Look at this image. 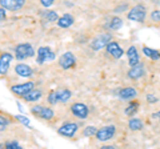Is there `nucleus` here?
<instances>
[{"label": "nucleus", "mask_w": 160, "mask_h": 149, "mask_svg": "<svg viewBox=\"0 0 160 149\" xmlns=\"http://www.w3.org/2000/svg\"><path fill=\"white\" fill-rule=\"evenodd\" d=\"M72 93L69 89H59V91H53L48 95V103L49 104H58V103H67L71 99Z\"/></svg>", "instance_id": "1"}, {"label": "nucleus", "mask_w": 160, "mask_h": 149, "mask_svg": "<svg viewBox=\"0 0 160 149\" xmlns=\"http://www.w3.org/2000/svg\"><path fill=\"white\" fill-rule=\"evenodd\" d=\"M146 16H147V9L143 4H138L131 8V11L128 12L127 17L128 20H132V22H138V23H143L146 20Z\"/></svg>", "instance_id": "2"}, {"label": "nucleus", "mask_w": 160, "mask_h": 149, "mask_svg": "<svg viewBox=\"0 0 160 149\" xmlns=\"http://www.w3.org/2000/svg\"><path fill=\"white\" fill-rule=\"evenodd\" d=\"M33 55H35V49L28 43H22L15 48V56H16L18 60H26L28 57H32Z\"/></svg>", "instance_id": "3"}, {"label": "nucleus", "mask_w": 160, "mask_h": 149, "mask_svg": "<svg viewBox=\"0 0 160 149\" xmlns=\"http://www.w3.org/2000/svg\"><path fill=\"white\" fill-rule=\"evenodd\" d=\"M115 133H116V127L115 125H107V127H103V128H100L98 129V132H96V138L99 141H102V142H106L108 140H111V138L115 136Z\"/></svg>", "instance_id": "4"}, {"label": "nucleus", "mask_w": 160, "mask_h": 149, "mask_svg": "<svg viewBox=\"0 0 160 149\" xmlns=\"http://www.w3.org/2000/svg\"><path fill=\"white\" fill-rule=\"evenodd\" d=\"M31 112L36 117H40V118H43V120H52L53 116H55L52 109L48 108V107H44V105H35L31 109Z\"/></svg>", "instance_id": "5"}, {"label": "nucleus", "mask_w": 160, "mask_h": 149, "mask_svg": "<svg viewBox=\"0 0 160 149\" xmlns=\"http://www.w3.org/2000/svg\"><path fill=\"white\" fill-rule=\"evenodd\" d=\"M52 60H55V53L51 51V48L40 47L38 49V57H36V63L38 64H44V63L52 61Z\"/></svg>", "instance_id": "6"}, {"label": "nucleus", "mask_w": 160, "mask_h": 149, "mask_svg": "<svg viewBox=\"0 0 160 149\" xmlns=\"http://www.w3.org/2000/svg\"><path fill=\"white\" fill-rule=\"evenodd\" d=\"M112 40V35L111 33H103L98 36L96 39H93L91 41V48L93 51H100L102 48H104L107 44Z\"/></svg>", "instance_id": "7"}, {"label": "nucleus", "mask_w": 160, "mask_h": 149, "mask_svg": "<svg viewBox=\"0 0 160 149\" xmlns=\"http://www.w3.org/2000/svg\"><path fill=\"white\" fill-rule=\"evenodd\" d=\"M71 112H72V115L75 117H78L80 118V120H86V118L88 117V107L86 105V104H83V103H75L71 105Z\"/></svg>", "instance_id": "8"}, {"label": "nucleus", "mask_w": 160, "mask_h": 149, "mask_svg": "<svg viewBox=\"0 0 160 149\" xmlns=\"http://www.w3.org/2000/svg\"><path fill=\"white\" fill-rule=\"evenodd\" d=\"M76 64V57L72 52H64L62 56L59 57V65L63 69H71Z\"/></svg>", "instance_id": "9"}, {"label": "nucleus", "mask_w": 160, "mask_h": 149, "mask_svg": "<svg viewBox=\"0 0 160 149\" xmlns=\"http://www.w3.org/2000/svg\"><path fill=\"white\" fill-rule=\"evenodd\" d=\"M33 85H35V83H32V81H27V83H23V84H16V85L11 87V91H12L13 95L23 97L24 95H27L31 89H33Z\"/></svg>", "instance_id": "10"}, {"label": "nucleus", "mask_w": 160, "mask_h": 149, "mask_svg": "<svg viewBox=\"0 0 160 149\" xmlns=\"http://www.w3.org/2000/svg\"><path fill=\"white\" fill-rule=\"evenodd\" d=\"M79 125L76 123H66L58 129V133L64 137H73L75 133L78 132Z\"/></svg>", "instance_id": "11"}, {"label": "nucleus", "mask_w": 160, "mask_h": 149, "mask_svg": "<svg viewBox=\"0 0 160 149\" xmlns=\"http://www.w3.org/2000/svg\"><path fill=\"white\" fill-rule=\"evenodd\" d=\"M26 4V0H0V6L8 11H19Z\"/></svg>", "instance_id": "12"}, {"label": "nucleus", "mask_w": 160, "mask_h": 149, "mask_svg": "<svg viewBox=\"0 0 160 149\" xmlns=\"http://www.w3.org/2000/svg\"><path fill=\"white\" fill-rule=\"evenodd\" d=\"M12 55L11 53H3L0 56V74L4 76V74L8 73V69L9 65H11V61H12Z\"/></svg>", "instance_id": "13"}, {"label": "nucleus", "mask_w": 160, "mask_h": 149, "mask_svg": "<svg viewBox=\"0 0 160 149\" xmlns=\"http://www.w3.org/2000/svg\"><path fill=\"white\" fill-rule=\"evenodd\" d=\"M106 48H107V52H108V55H111L112 57H115V59H120L123 56V53H124V51L122 48H120V46L116 43V41H109L107 46H106Z\"/></svg>", "instance_id": "14"}, {"label": "nucleus", "mask_w": 160, "mask_h": 149, "mask_svg": "<svg viewBox=\"0 0 160 149\" xmlns=\"http://www.w3.org/2000/svg\"><path fill=\"white\" fill-rule=\"evenodd\" d=\"M144 73H146V68H144L143 63H139L136 65L131 67V69L128 71V77L132 80H138V79L144 76Z\"/></svg>", "instance_id": "15"}, {"label": "nucleus", "mask_w": 160, "mask_h": 149, "mask_svg": "<svg viewBox=\"0 0 160 149\" xmlns=\"http://www.w3.org/2000/svg\"><path fill=\"white\" fill-rule=\"evenodd\" d=\"M127 57H128L129 67H133V65H136V64L140 63L138 49H136V47H135V46H131V47L127 49Z\"/></svg>", "instance_id": "16"}, {"label": "nucleus", "mask_w": 160, "mask_h": 149, "mask_svg": "<svg viewBox=\"0 0 160 149\" xmlns=\"http://www.w3.org/2000/svg\"><path fill=\"white\" fill-rule=\"evenodd\" d=\"M15 72H16L20 77H31L33 72H32V68L27 65V64H18L15 67Z\"/></svg>", "instance_id": "17"}, {"label": "nucleus", "mask_w": 160, "mask_h": 149, "mask_svg": "<svg viewBox=\"0 0 160 149\" xmlns=\"http://www.w3.org/2000/svg\"><path fill=\"white\" fill-rule=\"evenodd\" d=\"M56 23H58V26L60 28H68V27H71L72 24L75 23V19H73L72 15L66 13V15H63V16H60Z\"/></svg>", "instance_id": "18"}, {"label": "nucleus", "mask_w": 160, "mask_h": 149, "mask_svg": "<svg viewBox=\"0 0 160 149\" xmlns=\"http://www.w3.org/2000/svg\"><path fill=\"white\" fill-rule=\"evenodd\" d=\"M138 95V91L132 87H128V88H124L122 91L119 92V97L122 99V100H131V99L136 97Z\"/></svg>", "instance_id": "19"}, {"label": "nucleus", "mask_w": 160, "mask_h": 149, "mask_svg": "<svg viewBox=\"0 0 160 149\" xmlns=\"http://www.w3.org/2000/svg\"><path fill=\"white\" fill-rule=\"evenodd\" d=\"M143 53H144V56H147L148 59H151L153 61L160 60V51H158V49H152L149 47H143Z\"/></svg>", "instance_id": "20"}, {"label": "nucleus", "mask_w": 160, "mask_h": 149, "mask_svg": "<svg viewBox=\"0 0 160 149\" xmlns=\"http://www.w3.org/2000/svg\"><path fill=\"white\" fill-rule=\"evenodd\" d=\"M42 91H39V89H31L27 95H24L23 99L26 101H38L40 97H42Z\"/></svg>", "instance_id": "21"}, {"label": "nucleus", "mask_w": 160, "mask_h": 149, "mask_svg": "<svg viewBox=\"0 0 160 149\" xmlns=\"http://www.w3.org/2000/svg\"><path fill=\"white\" fill-rule=\"evenodd\" d=\"M122 27H123V20L120 17H118V16L112 17L107 24V28L111 29V31H118V29H120Z\"/></svg>", "instance_id": "22"}, {"label": "nucleus", "mask_w": 160, "mask_h": 149, "mask_svg": "<svg viewBox=\"0 0 160 149\" xmlns=\"http://www.w3.org/2000/svg\"><path fill=\"white\" fill-rule=\"evenodd\" d=\"M138 109H139V103H138V101H135V103H129V104H128V107H127L126 109H124V113H126V116L132 117V116L136 115Z\"/></svg>", "instance_id": "23"}, {"label": "nucleus", "mask_w": 160, "mask_h": 149, "mask_svg": "<svg viewBox=\"0 0 160 149\" xmlns=\"http://www.w3.org/2000/svg\"><path fill=\"white\" fill-rule=\"evenodd\" d=\"M128 127L131 131H140V129H143V121L140 120V118H136V117H133L129 120L128 123Z\"/></svg>", "instance_id": "24"}, {"label": "nucleus", "mask_w": 160, "mask_h": 149, "mask_svg": "<svg viewBox=\"0 0 160 149\" xmlns=\"http://www.w3.org/2000/svg\"><path fill=\"white\" fill-rule=\"evenodd\" d=\"M44 20L46 22H48V23H53V22H58V19H59V16H58V13L55 12V11H47L46 13H44Z\"/></svg>", "instance_id": "25"}, {"label": "nucleus", "mask_w": 160, "mask_h": 149, "mask_svg": "<svg viewBox=\"0 0 160 149\" xmlns=\"http://www.w3.org/2000/svg\"><path fill=\"white\" fill-rule=\"evenodd\" d=\"M96 132H98L96 127L88 125V127H86V129L83 131V136H84V137H91V136H95V135H96Z\"/></svg>", "instance_id": "26"}, {"label": "nucleus", "mask_w": 160, "mask_h": 149, "mask_svg": "<svg viewBox=\"0 0 160 149\" xmlns=\"http://www.w3.org/2000/svg\"><path fill=\"white\" fill-rule=\"evenodd\" d=\"M9 124H11V121H9L8 117L0 115V132H2V131H6Z\"/></svg>", "instance_id": "27"}, {"label": "nucleus", "mask_w": 160, "mask_h": 149, "mask_svg": "<svg viewBox=\"0 0 160 149\" xmlns=\"http://www.w3.org/2000/svg\"><path fill=\"white\" fill-rule=\"evenodd\" d=\"M4 147L8 148V149H22V145L16 141H8V142H4Z\"/></svg>", "instance_id": "28"}, {"label": "nucleus", "mask_w": 160, "mask_h": 149, "mask_svg": "<svg viewBox=\"0 0 160 149\" xmlns=\"http://www.w3.org/2000/svg\"><path fill=\"white\" fill-rule=\"evenodd\" d=\"M15 118H16V120H19L20 123L23 124V125H26V127L29 125V120H28L26 116H23V115H16V116H15Z\"/></svg>", "instance_id": "29"}, {"label": "nucleus", "mask_w": 160, "mask_h": 149, "mask_svg": "<svg viewBox=\"0 0 160 149\" xmlns=\"http://www.w3.org/2000/svg\"><path fill=\"white\" fill-rule=\"evenodd\" d=\"M151 20L160 22V11H159V9H155V11L151 13Z\"/></svg>", "instance_id": "30"}, {"label": "nucleus", "mask_w": 160, "mask_h": 149, "mask_svg": "<svg viewBox=\"0 0 160 149\" xmlns=\"http://www.w3.org/2000/svg\"><path fill=\"white\" fill-rule=\"evenodd\" d=\"M53 2H55V0H40V3H42V6H43V7H46V8L51 7L52 4H53Z\"/></svg>", "instance_id": "31"}, {"label": "nucleus", "mask_w": 160, "mask_h": 149, "mask_svg": "<svg viewBox=\"0 0 160 149\" xmlns=\"http://www.w3.org/2000/svg\"><path fill=\"white\" fill-rule=\"evenodd\" d=\"M6 19H7V12H6V9L2 7V8H0V23L4 22Z\"/></svg>", "instance_id": "32"}, {"label": "nucleus", "mask_w": 160, "mask_h": 149, "mask_svg": "<svg viewBox=\"0 0 160 149\" xmlns=\"http://www.w3.org/2000/svg\"><path fill=\"white\" fill-rule=\"evenodd\" d=\"M147 103H149V104L158 103V97H155L153 95H147Z\"/></svg>", "instance_id": "33"}, {"label": "nucleus", "mask_w": 160, "mask_h": 149, "mask_svg": "<svg viewBox=\"0 0 160 149\" xmlns=\"http://www.w3.org/2000/svg\"><path fill=\"white\" fill-rule=\"evenodd\" d=\"M124 8H127V4H123V6L118 7L116 9H115V12H122V11H124Z\"/></svg>", "instance_id": "34"}, {"label": "nucleus", "mask_w": 160, "mask_h": 149, "mask_svg": "<svg viewBox=\"0 0 160 149\" xmlns=\"http://www.w3.org/2000/svg\"><path fill=\"white\" fill-rule=\"evenodd\" d=\"M152 118H159V121H160V111L156 112V113H153V115H152Z\"/></svg>", "instance_id": "35"}]
</instances>
